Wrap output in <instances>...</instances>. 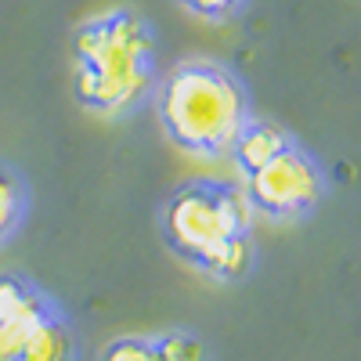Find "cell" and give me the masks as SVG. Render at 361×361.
Here are the masks:
<instances>
[{
	"instance_id": "obj_1",
	"label": "cell",
	"mask_w": 361,
	"mask_h": 361,
	"mask_svg": "<svg viewBox=\"0 0 361 361\" xmlns=\"http://www.w3.org/2000/svg\"><path fill=\"white\" fill-rule=\"evenodd\" d=\"M73 98L102 119H127L152 105L159 33L137 8L116 4L73 29Z\"/></svg>"
},
{
	"instance_id": "obj_2",
	"label": "cell",
	"mask_w": 361,
	"mask_h": 361,
	"mask_svg": "<svg viewBox=\"0 0 361 361\" xmlns=\"http://www.w3.org/2000/svg\"><path fill=\"white\" fill-rule=\"evenodd\" d=\"M156 221L166 250L214 282H243L257 264L253 214L231 180H180L163 195Z\"/></svg>"
},
{
	"instance_id": "obj_3",
	"label": "cell",
	"mask_w": 361,
	"mask_h": 361,
	"mask_svg": "<svg viewBox=\"0 0 361 361\" xmlns=\"http://www.w3.org/2000/svg\"><path fill=\"white\" fill-rule=\"evenodd\" d=\"M152 109L170 145L195 159H221L253 119V94L228 62L185 58L159 76Z\"/></svg>"
},
{
	"instance_id": "obj_4",
	"label": "cell",
	"mask_w": 361,
	"mask_h": 361,
	"mask_svg": "<svg viewBox=\"0 0 361 361\" xmlns=\"http://www.w3.org/2000/svg\"><path fill=\"white\" fill-rule=\"evenodd\" d=\"M0 361H76L73 318L22 271H0Z\"/></svg>"
},
{
	"instance_id": "obj_5",
	"label": "cell",
	"mask_w": 361,
	"mask_h": 361,
	"mask_svg": "<svg viewBox=\"0 0 361 361\" xmlns=\"http://www.w3.org/2000/svg\"><path fill=\"white\" fill-rule=\"evenodd\" d=\"M243 195L253 217L275 224L307 221L329 195V170L304 141L286 145L275 159H267L243 177Z\"/></svg>"
},
{
	"instance_id": "obj_6",
	"label": "cell",
	"mask_w": 361,
	"mask_h": 361,
	"mask_svg": "<svg viewBox=\"0 0 361 361\" xmlns=\"http://www.w3.org/2000/svg\"><path fill=\"white\" fill-rule=\"evenodd\" d=\"M296 137L282 127V123H275V119H264V116H253L250 123L235 134V141H231V148H228V159L235 163V170L238 173H253L257 166H264L267 159H275L286 145H293Z\"/></svg>"
},
{
	"instance_id": "obj_7",
	"label": "cell",
	"mask_w": 361,
	"mask_h": 361,
	"mask_svg": "<svg viewBox=\"0 0 361 361\" xmlns=\"http://www.w3.org/2000/svg\"><path fill=\"white\" fill-rule=\"evenodd\" d=\"M29 209H33V192H29L25 173L15 163L0 159V250L22 235Z\"/></svg>"
},
{
	"instance_id": "obj_8",
	"label": "cell",
	"mask_w": 361,
	"mask_h": 361,
	"mask_svg": "<svg viewBox=\"0 0 361 361\" xmlns=\"http://www.w3.org/2000/svg\"><path fill=\"white\" fill-rule=\"evenodd\" d=\"M173 4L185 8L206 25H228L231 18H238L250 8V0H173Z\"/></svg>"
},
{
	"instance_id": "obj_9",
	"label": "cell",
	"mask_w": 361,
	"mask_h": 361,
	"mask_svg": "<svg viewBox=\"0 0 361 361\" xmlns=\"http://www.w3.org/2000/svg\"><path fill=\"white\" fill-rule=\"evenodd\" d=\"M102 361H163L156 336H119L105 347Z\"/></svg>"
},
{
	"instance_id": "obj_10",
	"label": "cell",
	"mask_w": 361,
	"mask_h": 361,
	"mask_svg": "<svg viewBox=\"0 0 361 361\" xmlns=\"http://www.w3.org/2000/svg\"><path fill=\"white\" fill-rule=\"evenodd\" d=\"M156 343H159L163 361H202L206 357L202 340L195 333H185V329H173V333L156 336Z\"/></svg>"
}]
</instances>
